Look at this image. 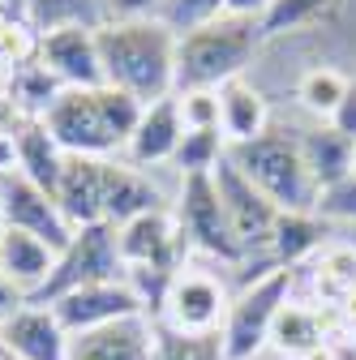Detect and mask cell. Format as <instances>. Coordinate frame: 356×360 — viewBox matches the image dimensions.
Here are the masks:
<instances>
[{
    "mask_svg": "<svg viewBox=\"0 0 356 360\" xmlns=\"http://www.w3.org/2000/svg\"><path fill=\"white\" fill-rule=\"evenodd\" d=\"M331 9H335V0H275V5L262 13L258 26H262V39H279V34H292V30L322 22Z\"/></svg>",
    "mask_w": 356,
    "mask_h": 360,
    "instance_id": "26",
    "label": "cell"
},
{
    "mask_svg": "<svg viewBox=\"0 0 356 360\" xmlns=\"http://www.w3.org/2000/svg\"><path fill=\"white\" fill-rule=\"evenodd\" d=\"M224 155H228V142H224V133H219V129H185L181 146H176V167H181L185 176L215 172Z\"/></svg>",
    "mask_w": 356,
    "mask_h": 360,
    "instance_id": "27",
    "label": "cell"
},
{
    "mask_svg": "<svg viewBox=\"0 0 356 360\" xmlns=\"http://www.w3.org/2000/svg\"><path fill=\"white\" fill-rule=\"evenodd\" d=\"M181 138H185L181 103H176V95H167V99H159L142 112L138 129H133V138L125 146V159H129V167H155L163 159H176Z\"/></svg>",
    "mask_w": 356,
    "mask_h": 360,
    "instance_id": "17",
    "label": "cell"
},
{
    "mask_svg": "<svg viewBox=\"0 0 356 360\" xmlns=\"http://www.w3.org/2000/svg\"><path fill=\"white\" fill-rule=\"evenodd\" d=\"M296 146H300V159H305L309 176L318 180V189L335 185V180H343V176L352 172V155H356V146L343 138V133H335L331 124L300 133Z\"/></svg>",
    "mask_w": 356,
    "mask_h": 360,
    "instance_id": "23",
    "label": "cell"
},
{
    "mask_svg": "<svg viewBox=\"0 0 356 360\" xmlns=\"http://www.w3.org/2000/svg\"><path fill=\"white\" fill-rule=\"evenodd\" d=\"M26 304V292L18 288V283H9L5 275H0V326H5L9 318H13V313Z\"/></svg>",
    "mask_w": 356,
    "mask_h": 360,
    "instance_id": "35",
    "label": "cell"
},
{
    "mask_svg": "<svg viewBox=\"0 0 356 360\" xmlns=\"http://www.w3.org/2000/svg\"><path fill=\"white\" fill-rule=\"evenodd\" d=\"M176 223H181L185 240H189L198 253L224 262V266H245V253H241V245H236V236H232V223H228L224 202H219V193H215L210 172L185 176Z\"/></svg>",
    "mask_w": 356,
    "mask_h": 360,
    "instance_id": "9",
    "label": "cell"
},
{
    "mask_svg": "<svg viewBox=\"0 0 356 360\" xmlns=\"http://www.w3.org/2000/svg\"><path fill=\"white\" fill-rule=\"evenodd\" d=\"M155 360H224L219 356V335L215 339H189L155 322Z\"/></svg>",
    "mask_w": 356,
    "mask_h": 360,
    "instance_id": "29",
    "label": "cell"
},
{
    "mask_svg": "<svg viewBox=\"0 0 356 360\" xmlns=\"http://www.w3.org/2000/svg\"><path fill=\"white\" fill-rule=\"evenodd\" d=\"M335 339H339V309H322V304H309L296 296L279 309L275 330H271V343L292 360H305L309 352H318Z\"/></svg>",
    "mask_w": 356,
    "mask_h": 360,
    "instance_id": "15",
    "label": "cell"
},
{
    "mask_svg": "<svg viewBox=\"0 0 356 360\" xmlns=\"http://www.w3.org/2000/svg\"><path fill=\"white\" fill-rule=\"evenodd\" d=\"M0 236H5V214H0Z\"/></svg>",
    "mask_w": 356,
    "mask_h": 360,
    "instance_id": "39",
    "label": "cell"
},
{
    "mask_svg": "<svg viewBox=\"0 0 356 360\" xmlns=\"http://www.w3.org/2000/svg\"><path fill=\"white\" fill-rule=\"evenodd\" d=\"M322 236H326V219H318V214H279V228H275L266 262L296 270L322 249Z\"/></svg>",
    "mask_w": 356,
    "mask_h": 360,
    "instance_id": "24",
    "label": "cell"
},
{
    "mask_svg": "<svg viewBox=\"0 0 356 360\" xmlns=\"http://www.w3.org/2000/svg\"><path fill=\"white\" fill-rule=\"evenodd\" d=\"M52 266H56V249L52 245L5 228V236H0V275H5L9 283H18L30 296L43 279L52 275Z\"/></svg>",
    "mask_w": 356,
    "mask_h": 360,
    "instance_id": "21",
    "label": "cell"
},
{
    "mask_svg": "<svg viewBox=\"0 0 356 360\" xmlns=\"http://www.w3.org/2000/svg\"><path fill=\"white\" fill-rule=\"evenodd\" d=\"M0 214H5V228L52 245L56 253H65L73 240V228L61 214L56 198L43 193L39 185H30L22 172H0Z\"/></svg>",
    "mask_w": 356,
    "mask_h": 360,
    "instance_id": "11",
    "label": "cell"
},
{
    "mask_svg": "<svg viewBox=\"0 0 356 360\" xmlns=\"http://www.w3.org/2000/svg\"><path fill=\"white\" fill-rule=\"evenodd\" d=\"M103 86L138 99L142 108L176 95V30L163 18L95 26Z\"/></svg>",
    "mask_w": 356,
    "mask_h": 360,
    "instance_id": "1",
    "label": "cell"
},
{
    "mask_svg": "<svg viewBox=\"0 0 356 360\" xmlns=\"http://www.w3.org/2000/svg\"><path fill=\"white\" fill-rule=\"evenodd\" d=\"M292 283L309 288V304H322V309H339L352 292H356V249L348 245H322L305 266L292 270Z\"/></svg>",
    "mask_w": 356,
    "mask_h": 360,
    "instance_id": "16",
    "label": "cell"
},
{
    "mask_svg": "<svg viewBox=\"0 0 356 360\" xmlns=\"http://www.w3.org/2000/svg\"><path fill=\"white\" fill-rule=\"evenodd\" d=\"M262 43L258 18L219 13L185 34H176V95L185 90H219L253 65Z\"/></svg>",
    "mask_w": 356,
    "mask_h": 360,
    "instance_id": "3",
    "label": "cell"
},
{
    "mask_svg": "<svg viewBox=\"0 0 356 360\" xmlns=\"http://www.w3.org/2000/svg\"><path fill=\"white\" fill-rule=\"evenodd\" d=\"M69 360H155V322L129 318L91 335H77Z\"/></svg>",
    "mask_w": 356,
    "mask_h": 360,
    "instance_id": "18",
    "label": "cell"
},
{
    "mask_svg": "<svg viewBox=\"0 0 356 360\" xmlns=\"http://www.w3.org/2000/svg\"><path fill=\"white\" fill-rule=\"evenodd\" d=\"M0 13H9V18L26 22V0H0Z\"/></svg>",
    "mask_w": 356,
    "mask_h": 360,
    "instance_id": "38",
    "label": "cell"
},
{
    "mask_svg": "<svg viewBox=\"0 0 356 360\" xmlns=\"http://www.w3.org/2000/svg\"><path fill=\"white\" fill-rule=\"evenodd\" d=\"M271 5H275V0H228L224 13H241V18H258L262 22V13L271 9Z\"/></svg>",
    "mask_w": 356,
    "mask_h": 360,
    "instance_id": "36",
    "label": "cell"
},
{
    "mask_svg": "<svg viewBox=\"0 0 356 360\" xmlns=\"http://www.w3.org/2000/svg\"><path fill=\"white\" fill-rule=\"evenodd\" d=\"M167 0H99L103 22H142V18H163Z\"/></svg>",
    "mask_w": 356,
    "mask_h": 360,
    "instance_id": "33",
    "label": "cell"
},
{
    "mask_svg": "<svg viewBox=\"0 0 356 360\" xmlns=\"http://www.w3.org/2000/svg\"><path fill=\"white\" fill-rule=\"evenodd\" d=\"M228 304H232V296L215 275H206V270H181L159 300V326L189 335V339H215L224 330Z\"/></svg>",
    "mask_w": 356,
    "mask_h": 360,
    "instance_id": "8",
    "label": "cell"
},
{
    "mask_svg": "<svg viewBox=\"0 0 356 360\" xmlns=\"http://www.w3.org/2000/svg\"><path fill=\"white\" fill-rule=\"evenodd\" d=\"M228 159L241 167V176L271 202L279 214H318V180L309 176L296 138L279 129H266L262 138L228 146Z\"/></svg>",
    "mask_w": 356,
    "mask_h": 360,
    "instance_id": "4",
    "label": "cell"
},
{
    "mask_svg": "<svg viewBox=\"0 0 356 360\" xmlns=\"http://www.w3.org/2000/svg\"><path fill=\"white\" fill-rule=\"evenodd\" d=\"M224 9H228V0H167V5H163V22H167L176 34H185V30H193V26L210 22V18H219Z\"/></svg>",
    "mask_w": 356,
    "mask_h": 360,
    "instance_id": "31",
    "label": "cell"
},
{
    "mask_svg": "<svg viewBox=\"0 0 356 360\" xmlns=\"http://www.w3.org/2000/svg\"><path fill=\"white\" fill-rule=\"evenodd\" d=\"M159 202H163L159 189L151 185L138 167L108 159V176H103V223H108L112 232L125 228L129 219L146 214V210H159Z\"/></svg>",
    "mask_w": 356,
    "mask_h": 360,
    "instance_id": "19",
    "label": "cell"
},
{
    "mask_svg": "<svg viewBox=\"0 0 356 360\" xmlns=\"http://www.w3.org/2000/svg\"><path fill=\"white\" fill-rule=\"evenodd\" d=\"M210 180H215V193H219V202H224V214L232 223V236H236L245 262H258L262 275H266V270H279V266L266 262L271 240H275V228H279V210L249 185V180L241 176V167L228 155L219 159V167L210 172Z\"/></svg>",
    "mask_w": 356,
    "mask_h": 360,
    "instance_id": "7",
    "label": "cell"
},
{
    "mask_svg": "<svg viewBox=\"0 0 356 360\" xmlns=\"http://www.w3.org/2000/svg\"><path fill=\"white\" fill-rule=\"evenodd\" d=\"M103 176H108V159L65 155L61 185H56V206L69 219L73 232L103 223Z\"/></svg>",
    "mask_w": 356,
    "mask_h": 360,
    "instance_id": "14",
    "label": "cell"
},
{
    "mask_svg": "<svg viewBox=\"0 0 356 360\" xmlns=\"http://www.w3.org/2000/svg\"><path fill=\"white\" fill-rule=\"evenodd\" d=\"M103 279H125V262H120V249H116V232L108 223H95V228L73 232L69 249L56 253L52 275L26 296V304H52L65 292H77L86 283H103Z\"/></svg>",
    "mask_w": 356,
    "mask_h": 360,
    "instance_id": "6",
    "label": "cell"
},
{
    "mask_svg": "<svg viewBox=\"0 0 356 360\" xmlns=\"http://www.w3.org/2000/svg\"><path fill=\"white\" fill-rule=\"evenodd\" d=\"M288 300H292V270L279 266V270H266V275L249 279L228 304L224 330H219V356L224 360H253L271 343L275 318Z\"/></svg>",
    "mask_w": 356,
    "mask_h": 360,
    "instance_id": "5",
    "label": "cell"
},
{
    "mask_svg": "<svg viewBox=\"0 0 356 360\" xmlns=\"http://www.w3.org/2000/svg\"><path fill=\"white\" fill-rule=\"evenodd\" d=\"M318 219L326 223H356V172H348L343 180L326 185L318 193Z\"/></svg>",
    "mask_w": 356,
    "mask_h": 360,
    "instance_id": "30",
    "label": "cell"
},
{
    "mask_svg": "<svg viewBox=\"0 0 356 360\" xmlns=\"http://www.w3.org/2000/svg\"><path fill=\"white\" fill-rule=\"evenodd\" d=\"M69 347L73 339L48 304H22L0 326V352H9L13 360H69Z\"/></svg>",
    "mask_w": 356,
    "mask_h": 360,
    "instance_id": "13",
    "label": "cell"
},
{
    "mask_svg": "<svg viewBox=\"0 0 356 360\" xmlns=\"http://www.w3.org/2000/svg\"><path fill=\"white\" fill-rule=\"evenodd\" d=\"M0 360H9V356H5V352H0Z\"/></svg>",
    "mask_w": 356,
    "mask_h": 360,
    "instance_id": "41",
    "label": "cell"
},
{
    "mask_svg": "<svg viewBox=\"0 0 356 360\" xmlns=\"http://www.w3.org/2000/svg\"><path fill=\"white\" fill-rule=\"evenodd\" d=\"M331 129L335 133H343V138L356 146V82L348 86V95L339 99V108L331 112Z\"/></svg>",
    "mask_w": 356,
    "mask_h": 360,
    "instance_id": "34",
    "label": "cell"
},
{
    "mask_svg": "<svg viewBox=\"0 0 356 360\" xmlns=\"http://www.w3.org/2000/svg\"><path fill=\"white\" fill-rule=\"evenodd\" d=\"M26 26L48 34L61 26H103L99 0H26Z\"/></svg>",
    "mask_w": 356,
    "mask_h": 360,
    "instance_id": "25",
    "label": "cell"
},
{
    "mask_svg": "<svg viewBox=\"0 0 356 360\" xmlns=\"http://www.w3.org/2000/svg\"><path fill=\"white\" fill-rule=\"evenodd\" d=\"M142 103L120 95L112 86H82V90H61L52 108L43 112V129L56 138L65 155H91L108 159L112 150H125L133 129L142 120Z\"/></svg>",
    "mask_w": 356,
    "mask_h": 360,
    "instance_id": "2",
    "label": "cell"
},
{
    "mask_svg": "<svg viewBox=\"0 0 356 360\" xmlns=\"http://www.w3.org/2000/svg\"><path fill=\"white\" fill-rule=\"evenodd\" d=\"M348 77L339 73V69H309L305 77H300V103L309 108V112H318V116H326L331 120V112L339 108V99L348 95Z\"/></svg>",
    "mask_w": 356,
    "mask_h": 360,
    "instance_id": "28",
    "label": "cell"
},
{
    "mask_svg": "<svg viewBox=\"0 0 356 360\" xmlns=\"http://www.w3.org/2000/svg\"><path fill=\"white\" fill-rule=\"evenodd\" d=\"M271 129V108L245 77H232L219 86V133H224L228 146L253 142Z\"/></svg>",
    "mask_w": 356,
    "mask_h": 360,
    "instance_id": "20",
    "label": "cell"
},
{
    "mask_svg": "<svg viewBox=\"0 0 356 360\" xmlns=\"http://www.w3.org/2000/svg\"><path fill=\"white\" fill-rule=\"evenodd\" d=\"M339 330H343V335L356 343V292H352V296L339 304Z\"/></svg>",
    "mask_w": 356,
    "mask_h": 360,
    "instance_id": "37",
    "label": "cell"
},
{
    "mask_svg": "<svg viewBox=\"0 0 356 360\" xmlns=\"http://www.w3.org/2000/svg\"><path fill=\"white\" fill-rule=\"evenodd\" d=\"M56 313V322L69 330V339L91 335L129 318H146V300L129 279H103V283H86L77 292H65L61 300L48 304Z\"/></svg>",
    "mask_w": 356,
    "mask_h": 360,
    "instance_id": "10",
    "label": "cell"
},
{
    "mask_svg": "<svg viewBox=\"0 0 356 360\" xmlns=\"http://www.w3.org/2000/svg\"><path fill=\"white\" fill-rule=\"evenodd\" d=\"M13 159L30 185H39L43 193L56 198V185H61V167H65V150L56 146V138L43 124H26L22 133H13Z\"/></svg>",
    "mask_w": 356,
    "mask_h": 360,
    "instance_id": "22",
    "label": "cell"
},
{
    "mask_svg": "<svg viewBox=\"0 0 356 360\" xmlns=\"http://www.w3.org/2000/svg\"><path fill=\"white\" fill-rule=\"evenodd\" d=\"M185 129H219V90H185L176 95Z\"/></svg>",
    "mask_w": 356,
    "mask_h": 360,
    "instance_id": "32",
    "label": "cell"
},
{
    "mask_svg": "<svg viewBox=\"0 0 356 360\" xmlns=\"http://www.w3.org/2000/svg\"><path fill=\"white\" fill-rule=\"evenodd\" d=\"M352 172H356V155H352Z\"/></svg>",
    "mask_w": 356,
    "mask_h": 360,
    "instance_id": "40",
    "label": "cell"
},
{
    "mask_svg": "<svg viewBox=\"0 0 356 360\" xmlns=\"http://www.w3.org/2000/svg\"><path fill=\"white\" fill-rule=\"evenodd\" d=\"M34 60L48 69L65 90L82 86H103L99 48H95V26H61L34 39Z\"/></svg>",
    "mask_w": 356,
    "mask_h": 360,
    "instance_id": "12",
    "label": "cell"
}]
</instances>
